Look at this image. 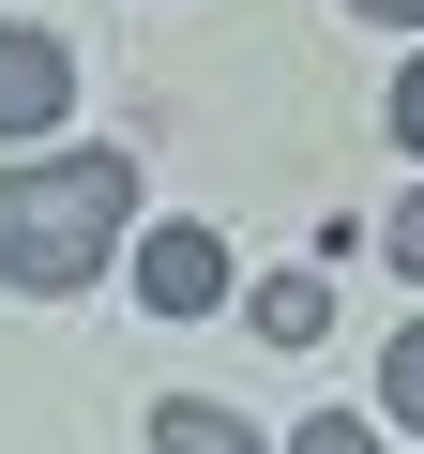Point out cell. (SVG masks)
<instances>
[{
    "mask_svg": "<svg viewBox=\"0 0 424 454\" xmlns=\"http://www.w3.org/2000/svg\"><path fill=\"white\" fill-rule=\"evenodd\" d=\"M137 303L152 318H212L228 303V243L212 227H137Z\"/></svg>",
    "mask_w": 424,
    "mask_h": 454,
    "instance_id": "obj_3",
    "label": "cell"
},
{
    "mask_svg": "<svg viewBox=\"0 0 424 454\" xmlns=\"http://www.w3.org/2000/svg\"><path fill=\"white\" fill-rule=\"evenodd\" d=\"M61 106H76V46L61 31H0V152L61 137Z\"/></svg>",
    "mask_w": 424,
    "mask_h": 454,
    "instance_id": "obj_2",
    "label": "cell"
},
{
    "mask_svg": "<svg viewBox=\"0 0 424 454\" xmlns=\"http://www.w3.org/2000/svg\"><path fill=\"white\" fill-rule=\"evenodd\" d=\"M379 409H394V424H424V318L379 348Z\"/></svg>",
    "mask_w": 424,
    "mask_h": 454,
    "instance_id": "obj_6",
    "label": "cell"
},
{
    "mask_svg": "<svg viewBox=\"0 0 424 454\" xmlns=\"http://www.w3.org/2000/svg\"><path fill=\"white\" fill-rule=\"evenodd\" d=\"M152 454H273V439H258L243 409H212V394H167V409H152Z\"/></svg>",
    "mask_w": 424,
    "mask_h": 454,
    "instance_id": "obj_4",
    "label": "cell"
},
{
    "mask_svg": "<svg viewBox=\"0 0 424 454\" xmlns=\"http://www.w3.org/2000/svg\"><path fill=\"white\" fill-rule=\"evenodd\" d=\"M379 258H394V273H409V288H424V182H409V197H394V212H379Z\"/></svg>",
    "mask_w": 424,
    "mask_h": 454,
    "instance_id": "obj_7",
    "label": "cell"
},
{
    "mask_svg": "<svg viewBox=\"0 0 424 454\" xmlns=\"http://www.w3.org/2000/svg\"><path fill=\"white\" fill-rule=\"evenodd\" d=\"M243 318H258V348H318V333H334V288H318V273H258Z\"/></svg>",
    "mask_w": 424,
    "mask_h": 454,
    "instance_id": "obj_5",
    "label": "cell"
},
{
    "mask_svg": "<svg viewBox=\"0 0 424 454\" xmlns=\"http://www.w3.org/2000/svg\"><path fill=\"white\" fill-rule=\"evenodd\" d=\"M122 227H137V152H16L0 167V288L31 303L91 288Z\"/></svg>",
    "mask_w": 424,
    "mask_h": 454,
    "instance_id": "obj_1",
    "label": "cell"
},
{
    "mask_svg": "<svg viewBox=\"0 0 424 454\" xmlns=\"http://www.w3.org/2000/svg\"><path fill=\"white\" fill-rule=\"evenodd\" d=\"M394 152H424V61L394 76Z\"/></svg>",
    "mask_w": 424,
    "mask_h": 454,
    "instance_id": "obj_9",
    "label": "cell"
},
{
    "mask_svg": "<svg viewBox=\"0 0 424 454\" xmlns=\"http://www.w3.org/2000/svg\"><path fill=\"white\" fill-rule=\"evenodd\" d=\"M288 454H379V424H349V409H318V424H303Z\"/></svg>",
    "mask_w": 424,
    "mask_h": 454,
    "instance_id": "obj_8",
    "label": "cell"
},
{
    "mask_svg": "<svg viewBox=\"0 0 424 454\" xmlns=\"http://www.w3.org/2000/svg\"><path fill=\"white\" fill-rule=\"evenodd\" d=\"M349 16H394V31H424V0H349Z\"/></svg>",
    "mask_w": 424,
    "mask_h": 454,
    "instance_id": "obj_10",
    "label": "cell"
}]
</instances>
